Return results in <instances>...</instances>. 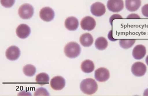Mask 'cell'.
Returning <instances> with one entry per match:
<instances>
[{"label":"cell","mask_w":148,"mask_h":96,"mask_svg":"<svg viewBox=\"0 0 148 96\" xmlns=\"http://www.w3.org/2000/svg\"><path fill=\"white\" fill-rule=\"evenodd\" d=\"M31 30L27 25L22 24L17 27L16 33L17 36L21 39H25L30 35Z\"/></svg>","instance_id":"12"},{"label":"cell","mask_w":148,"mask_h":96,"mask_svg":"<svg viewBox=\"0 0 148 96\" xmlns=\"http://www.w3.org/2000/svg\"><path fill=\"white\" fill-rule=\"evenodd\" d=\"M34 96H49V94L47 89L44 88H39L34 93Z\"/></svg>","instance_id":"22"},{"label":"cell","mask_w":148,"mask_h":96,"mask_svg":"<svg viewBox=\"0 0 148 96\" xmlns=\"http://www.w3.org/2000/svg\"><path fill=\"white\" fill-rule=\"evenodd\" d=\"M80 88L84 94L92 95L97 91L98 85L95 80L91 78H87L82 81Z\"/></svg>","instance_id":"1"},{"label":"cell","mask_w":148,"mask_h":96,"mask_svg":"<svg viewBox=\"0 0 148 96\" xmlns=\"http://www.w3.org/2000/svg\"><path fill=\"white\" fill-rule=\"evenodd\" d=\"M36 70L35 67L31 64H27L23 68V73L27 77H32L35 75Z\"/></svg>","instance_id":"20"},{"label":"cell","mask_w":148,"mask_h":96,"mask_svg":"<svg viewBox=\"0 0 148 96\" xmlns=\"http://www.w3.org/2000/svg\"><path fill=\"white\" fill-rule=\"evenodd\" d=\"M64 52L67 57L71 59L75 58L80 55L81 48L76 42H70L64 47Z\"/></svg>","instance_id":"2"},{"label":"cell","mask_w":148,"mask_h":96,"mask_svg":"<svg viewBox=\"0 0 148 96\" xmlns=\"http://www.w3.org/2000/svg\"><path fill=\"white\" fill-rule=\"evenodd\" d=\"M107 6L112 12H119L124 8V2L123 0H108Z\"/></svg>","instance_id":"4"},{"label":"cell","mask_w":148,"mask_h":96,"mask_svg":"<svg viewBox=\"0 0 148 96\" xmlns=\"http://www.w3.org/2000/svg\"><path fill=\"white\" fill-rule=\"evenodd\" d=\"M79 41L83 47H90L93 44L94 39L90 34L86 33L80 36Z\"/></svg>","instance_id":"16"},{"label":"cell","mask_w":148,"mask_h":96,"mask_svg":"<svg viewBox=\"0 0 148 96\" xmlns=\"http://www.w3.org/2000/svg\"><path fill=\"white\" fill-rule=\"evenodd\" d=\"M141 12L144 16L148 18V4L143 6L141 8Z\"/></svg>","instance_id":"24"},{"label":"cell","mask_w":148,"mask_h":96,"mask_svg":"<svg viewBox=\"0 0 148 96\" xmlns=\"http://www.w3.org/2000/svg\"><path fill=\"white\" fill-rule=\"evenodd\" d=\"M110 76L109 71L106 68H99L95 71V78L99 82H105L109 79Z\"/></svg>","instance_id":"6"},{"label":"cell","mask_w":148,"mask_h":96,"mask_svg":"<svg viewBox=\"0 0 148 96\" xmlns=\"http://www.w3.org/2000/svg\"><path fill=\"white\" fill-rule=\"evenodd\" d=\"M90 11L92 15L94 16L100 17L105 14L106 9L103 4L101 2H97L92 5Z\"/></svg>","instance_id":"8"},{"label":"cell","mask_w":148,"mask_h":96,"mask_svg":"<svg viewBox=\"0 0 148 96\" xmlns=\"http://www.w3.org/2000/svg\"><path fill=\"white\" fill-rule=\"evenodd\" d=\"M1 2L3 7L10 8L14 5L15 0H1Z\"/></svg>","instance_id":"23"},{"label":"cell","mask_w":148,"mask_h":96,"mask_svg":"<svg viewBox=\"0 0 148 96\" xmlns=\"http://www.w3.org/2000/svg\"><path fill=\"white\" fill-rule=\"evenodd\" d=\"M80 26L83 30L91 31L94 29L96 22L94 18L91 16H86L82 20Z\"/></svg>","instance_id":"7"},{"label":"cell","mask_w":148,"mask_h":96,"mask_svg":"<svg viewBox=\"0 0 148 96\" xmlns=\"http://www.w3.org/2000/svg\"><path fill=\"white\" fill-rule=\"evenodd\" d=\"M40 17L43 21L49 22L53 19L55 12L51 8L46 7L43 8L40 11Z\"/></svg>","instance_id":"9"},{"label":"cell","mask_w":148,"mask_h":96,"mask_svg":"<svg viewBox=\"0 0 148 96\" xmlns=\"http://www.w3.org/2000/svg\"><path fill=\"white\" fill-rule=\"evenodd\" d=\"M79 25V21L75 17H69L65 21V27L70 31H75L78 28Z\"/></svg>","instance_id":"14"},{"label":"cell","mask_w":148,"mask_h":96,"mask_svg":"<svg viewBox=\"0 0 148 96\" xmlns=\"http://www.w3.org/2000/svg\"><path fill=\"white\" fill-rule=\"evenodd\" d=\"M21 55L19 48L16 46H12L8 48L6 52V56L8 59L11 61L16 60Z\"/></svg>","instance_id":"11"},{"label":"cell","mask_w":148,"mask_h":96,"mask_svg":"<svg viewBox=\"0 0 148 96\" xmlns=\"http://www.w3.org/2000/svg\"><path fill=\"white\" fill-rule=\"evenodd\" d=\"M135 42L134 39H121L119 41V44L122 48L128 49L134 45Z\"/></svg>","instance_id":"21"},{"label":"cell","mask_w":148,"mask_h":96,"mask_svg":"<svg viewBox=\"0 0 148 96\" xmlns=\"http://www.w3.org/2000/svg\"><path fill=\"white\" fill-rule=\"evenodd\" d=\"M141 5V0H125V7L128 11L134 12L137 11Z\"/></svg>","instance_id":"15"},{"label":"cell","mask_w":148,"mask_h":96,"mask_svg":"<svg viewBox=\"0 0 148 96\" xmlns=\"http://www.w3.org/2000/svg\"><path fill=\"white\" fill-rule=\"evenodd\" d=\"M66 85L64 79L60 76H57L52 79L50 83L51 88L54 90L59 91L62 89Z\"/></svg>","instance_id":"10"},{"label":"cell","mask_w":148,"mask_h":96,"mask_svg":"<svg viewBox=\"0 0 148 96\" xmlns=\"http://www.w3.org/2000/svg\"><path fill=\"white\" fill-rule=\"evenodd\" d=\"M143 95L148 96V89H146V90L145 91L143 94Z\"/></svg>","instance_id":"28"},{"label":"cell","mask_w":148,"mask_h":96,"mask_svg":"<svg viewBox=\"0 0 148 96\" xmlns=\"http://www.w3.org/2000/svg\"><path fill=\"white\" fill-rule=\"evenodd\" d=\"M34 9L33 6L29 4L25 3L20 7L18 14L20 18L23 19H29L34 15Z\"/></svg>","instance_id":"3"},{"label":"cell","mask_w":148,"mask_h":96,"mask_svg":"<svg viewBox=\"0 0 148 96\" xmlns=\"http://www.w3.org/2000/svg\"><path fill=\"white\" fill-rule=\"evenodd\" d=\"M146 64H147V65L148 66V55L147 56L146 59Z\"/></svg>","instance_id":"29"},{"label":"cell","mask_w":148,"mask_h":96,"mask_svg":"<svg viewBox=\"0 0 148 96\" xmlns=\"http://www.w3.org/2000/svg\"><path fill=\"white\" fill-rule=\"evenodd\" d=\"M108 41L103 37H100L96 39L95 45L96 48L99 50H103L108 46Z\"/></svg>","instance_id":"18"},{"label":"cell","mask_w":148,"mask_h":96,"mask_svg":"<svg viewBox=\"0 0 148 96\" xmlns=\"http://www.w3.org/2000/svg\"><path fill=\"white\" fill-rule=\"evenodd\" d=\"M123 18L119 14H113L111 16L110 18V23L111 26H112V22L114 19H122Z\"/></svg>","instance_id":"25"},{"label":"cell","mask_w":148,"mask_h":96,"mask_svg":"<svg viewBox=\"0 0 148 96\" xmlns=\"http://www.w3.org/2000/svg\"><path fill=\"white\" fill-rule=\"evenodd\" d=\"M146 53V48L142 45L136 46L133 49L132 52L133 57L136 60H140L143 58Z\"/></svg>","instance_id":"13"},{"label":"cell","mask_w":148,"mask_h":96,"mask_svg":"<svg viewBox=\"0 0 148 96\" xmlns=\"http://www.w3.org/2000/svg\"><path fill=\"white\" fill-rule=\"evenodd\" d=\"M131 71L135 76L142 77L146 73L147 67L143 63L140 62H136L132 65Z\"/></svg>","instance_id":"5"},{"label":"cell","mask_w":148,"mask_h":96,"mask_svg":"<svg viewBox=\"0 0 148 96\" xmlns=\"http://www.w3.org/2000/svg\"><path fill=\"white\" fill-rule=\"evenodd\" d=\"M127 19H140V18L138 14H129L127 18Z\"/></svg>","instance_id":"26"},{"label":"cell","mask_w":148,"mask_h":96,"mask_svg":"<svg viewBox=\"0 0 148 96\" xmlns=\"http://www.w3.org/2000/svg\"><path fill=\"white\" fill-rule=\"evenodd\" d=\"M49 77L47 74L42 73L37 75L36 78V81L39 85H43L48 83Z\"/></svg>","instance_id":"19"},{"label":"cell","mask_w":148,"mask_h":96,"mask_svg":"<svg viewBox=\"0 0 148 96\" xmlns=\"http://www.w3.org/2000/svg\"><path fill=\"white\" fill-rule=\"evenodd\" d=\"M82 71L86 73H90L94 70L95 64L93 62L90 60H84L81 65Z\"/></svg>","instance_id":"17"},{"label":"cell","mask_w":148,"mask_h":96,"mask_svg":"<svg viewBox=\"0 0 148 96\" xmlns=\"http://www.w3.org/2000/svg\"><path fill=\"white\" fill-rule=\"evenodd\" d=\"M112 30L110 31L109 34H108V38L110 40L112 41H114L117 40V39H115L112 38Z\"/></svg>","instance_id":"27"}]
</instances>
